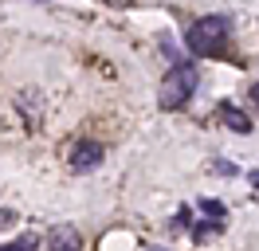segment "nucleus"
I'll list each match as a JSON object with an SVG mask.
<instances>
[{"label": "nucleus", "mask_w": 259, "mask_h": 251, "mask_svg": "<svg viewBox=\"0 0 259 251\" xmlns=\"http://www.w3.org/2000/svg\"><path fill=\"white\" fill-rule=\"evenodd\" d=\"M149 251H165V247H149Z\"/></svg>", "instance_id": "f8f14e48"}, {"label": "nucleus", "mask_w": 259, "mask_h": 251, "mask_svg": "<svg viewBox=\"0 0 259 251\" xmlns=\"http://www.w3.org/2000/svg\"><path fill=\"white\" fill-rule=\"evenodd\" d=\"M200 212L208 220H216V224H224V204L220 200H200Z\"/></svg>", "instance_id": "423d86ee"}, {"label": "nucleus", "mask_w": 259, "mask_h": 251, "mask_svg": "<svg viewBox=\"0 0 259 251\" xmlns=\"http://www.w3.org/2000/svg\"><path fill=\"white\" fill-rule=\"evenodd\" d=\"M67 161H71V169H75V173H91V169L102 165V145H98V141H75Z\"/></svg>", "instance_id": "7ed1b4c3"}, {"label": "nucleus", "mask_w": 259, "mask_h": 251, "mask_svg": "<svg viewBox=\"0 0 259 251\" xmlns=\"http://www.w3.org/2000/svg\"><path fill=\"white\" fill-rule=\"evenodd\" d=\"M35 247H39V239H35V235H20L16 243H4L0 251H35Z\"/></svg>", "instance_id": "0eeeda50"}, {"label": "nucleus", "mask_w": 259, "mask_h": 251, "mask_svg": "<svg viewBox=\"0 0 259 251\" xmlns=\"http://www.w3.org/2000/svg\"><path fill=\"white\" fill-rule=\"evenodd\" d=\"M251 185H255V188H259V173H251Z\"/></svg>", "instance_id": "9b49d317"}, {"label": "nucleus", "mask_w": 259, "mask_h": 251, "mask_svg": "<svg viewBox=\"0 0 259 251\" xmlns=\"http://www.w3.org/2000/svg\"><path fill=\"white\" fill-rule=\"evenodd\" d=\"M8 224H16V212H12V208H0V232H4Z\"/></svg>", "instance_id": "1a4fd4ad"}, {"label": "nucleus", "mask_w": 259, "mask_h": 251, "mask_svg": "<svg viewBox=\"0 0 259 251\" xmlns=\"http://www.w3.org/2000/svg\"><path fill=\"white\" fill-rule=\"evenodd\" d=\"M228 31H232V20L228 16H200V20H193V28L185 31V47L193 51V55H200V59H208V55H216L220 47L228 44Z\"/></svg>", "instance_id": "f257e3e1"}, {"label": "nucleus", "mask_w": 259, "mask_h": 251, "mask_svg": "<svg viewBox=\"0 0 259 251\" xmlns=\"http://www.w3.org/2000/svg\"><path fill=\"white\" fill-rule=\"evenodd\" d=\"M216 232H224V224H216V220H204V228H196L193 239H196V243H204V239H208V235H216Z\"/></svg>", "instance_id": "6e6552de"}, {"label": "nucleus", "mask_w": 259, "mask_h": 251, "mask_svg": "<svg viewBox=\"0 0 259 251\" xmlns=\"http://www.w3.org/2000/svg\"><path fill=\"white\" fill-rule=\"evenodd\" d=\"M48 247L51 251H82V235L75 232V228L59 224V228H51V232H48Z\"/></svg>", "instance_id": "20e7f679"}, {"label": "nucleus", "mask_w": 259, "mask_h": 251, "mask_svg": "<svg viewBox=\"0 0 259 251\" xmlns=\"http://www.w3.org/2000/svg\"><path fill=\"white\" fill-rule=\"evenodd\" d=\"M251 102H255V110H259V82L251 87Z\"/></svg>", "instance_id": "9d476101"}, {"label": "nucleus", "mask_w": 259, "mask_h": 251, "mask_svg": "<svg viewBox=\"0 0 259 251\" xmlns=\"http://www.w3.org/2000/svg\"><path fill=\"white\" fill-rule=\"evenodd\" d=\"M196 82H200L196 67H185V63H177V67H173V71L161 78V91H157V102H161V110H181L189 98H193Z\"/></svg>", "instance_id": "f03ea898"}, {"label": "nucleus", "mask_w": 259, "mask_h": 251, "mask_svg": "<svg viewBox=\"0 0 259 251\" xmlns=\"http://www.w3.org/2000/svg\"><path fill=\"white\" fill-rule=\"evenodd\" d=\"M220 118H224L228 130H236V134H251V118H247L236 102H220Z\"/></svg>", "instance_id": "39448f33"}]
</instances>
